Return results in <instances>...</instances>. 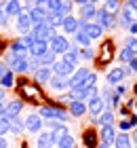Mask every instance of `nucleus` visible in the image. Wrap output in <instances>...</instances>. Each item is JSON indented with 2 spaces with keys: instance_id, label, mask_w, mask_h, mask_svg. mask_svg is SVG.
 Listing matches in <instances>:
<instances>
[{
  "instance_id": "nucleus-1",
  "label": "nucleus",
  "mask_w": 137,
  "mask_h": 148,
  "mask_svg": "<svg viewBox=\"0 0 137 148\" xmlns=\"http://www.w3.org/2000/svg\"><path fill=\"white\" fill-rule=\"evenodd\" d=\"M38 116L42 121H59V123H65L67 121V112L63 108H57V106H40L38 108Z\"/></svg>"
},
{
  "instance_id": "nucleus-2",
  "label": "nucleus",
  "mask_w": 137,
  "mask_h": 148,
  "mask_svg": "<svg viewBox=\"0 0 137 148\" xmlns=\"http://www.w3.org/2000/svg\"><path fill=\"white\" fill-rule=\"evenodd\" d=\"M135 19H137V13L131 9V6L122 4L120 11H118V15H116V25H120V28H127V30H129V25L135 23Z\"/></svg>"
},
{
  "instance_id": "nucleus-3",
  "label": "nucleus",
  "mask_w": 137,
  "mask_h": 148,
  "mask_svg": "<svg viewBox=\"0 0 137 148\" xmlns=\"http://www.w3.org/2000/svg\"><path fill=\"white\" fill-rule=\"evenodd\" d=\"M70 40H67V36L63 34H55L51 40H49V51H53L55 55H63V53L70 49Z\"/></svg>"
},
{
  "instance_id": "nucleus-4",
  "label": "nucleus",
  "mask_w": 137,
  "mask_h": 148,
  "mask_svg": "<svg viewBox=\"0 0 137 148\" xmlns=\"http://www.w3.org/2000/svg\"><path fill=\"white\" fill-rule=\"evenodd\" d=\"M17 19V32L21 36L25 34H30L32 32V19H30V11H25L23 6H21V11H19V15L15 17Z\"/></svg>"
},
{
  "instance_id": "nucleus-5",
  "label": "nucleus",
  "mask_w": 137,
  "mask_h": 148,
  "mask_svg": "<svg viewBox=\"0 0 137 148\" xmlns=\"http://www.w3.org/2000/svg\"><path fill=\"white\" fill-rule=\"evenodd\" d=\"M32 34L36 40H44V42H49V40L57 34V30H53L51 25L46 23H40V25H32Z\"/></svg>"
},
{
  "instance_id": "nucleus-6",
  "label": "nucleus",
  "mask_w": 137,
  "mask_h": 148,
  "mask_svg": "<svg viewBox=\"0 0 137 148\" xmlns=\"http://www.w3.org/2000/svg\"><path fill=\"white\" fill-rule=\"evenodd\" d=\"M74 70H76V68L70 66L67 62H63V59H55V64L51 66V72L55 74V76H61V78H70Z\"/></svg>"
},
{
  "instance_id": "nucleus-7",
  "label": "nucleus",
  "mask_w": 137,
  "mask_h": 148,
  "mask_svg": "<svg viewBox=\"0 0 137 148\" xmlns=\"http://www.w3.org/2000/svg\"><path fill=\"white\" fill-rule=\"evenodd\" d=\"M23 123H25V131H30V133H40V131H42V127H44L42 119L38 116V112H30L23 119Z\"/></svg>"
},
{
  "instance_id": "nucleus-8",
  "label": "nucleus",
  "mask_w": 137,
  "mask_h": 148,
  "mask_svg": "<svg viewBox=\"0 0 137 148\" xmlns=\"http://www.w3.org/2000/svg\"><path fill=\"white\" fill-rule=\"evenodd\" d=\"M104 110H106V104H104V99H101L99 95H95V97H89V99H87V112L91 114V116L97 119Z\"/></svg>"
},
{
  "instance_id": "nucleus-9",
  "label": "nucleus",
  "mask_w": 137,
  "mask_h": 148,
  "mask_svg": "<svg viewBox=\"0 0 137 148\" xmlns=\"http://www.w3.org/2000/svg\"><path fill=\"white\" fill-rule=\"evenodd\" d=\"M95 23L101 25L104 30H108V28H114L116 25V17L110 15V13H106L104 9H97V13H95Z\"/></svg>"
},
{
  "instance_id": "nucleus-10",
  "label": "nucleus",
  "mask_w": 137,
  "mask_h": 148,
  "mask_svg": "<svg viewBox=\"0 0 137 148\" xmlns=\"http://www.w3.org/2000/svg\"><path fill=\"white\" fill-rule=\"evenodd\" d=\"M125 76H129L127 74V68H112L108 74H106V83L112 87V85H118L125 80Z\"/></svg>"
},
{
  "instance_id": "nucleus-11",
  "label": "nucleus",
  "mask_w": 137,
  "mask_h": 148,
  "mask_svg": "<svg viewBox=\"0 0 137 148\" xmlns=\"http://www.w3.org/2000/svg\"><path fill=\"white\" fill-rule=\"evenodd\" d=\"M116 127L114 125H101V129H99V138H101V144H108V146H112L114 144V138H116Z\"/></svg>"
},
{
  "instance_id": "nucleus-12",
  "label": "nucleus",
  "mask_w": 137,
  "mask_h": 148,
  "mask_svg": "<svg viewBox=\"0 0 137 148\" xmlns=\"http://www.w3.org/2000/svg\"><path fill=\"white\" fill-rule=\"evenodd\" d=\"M80 23H82V30H85V34L91 38V40H97L99 36H104V28H101V25H97L95 21H89V23L80 21Z\"/></svg>"
},
{
  "instance_id": "nucleus-13",
  "label": "nucleus",
  "mask_w": 137,
  "mask_h": 148,
  "mask_svg": "<svg viewBox=\"0 0 137 148\" xmlns=\"http://www.w3.org/2000/svg\"><path fill=\"white\" fill-rule=\"evenodd\" d=\"M51 87L53 91H57V93H67V89H70V83H67V78H61V76H51V80L46 83Z\"/></svg>"
},
{
  "instance_id": "nucleus-14",
  "label": "nucleus",
  "mask_w": 137,
  "mask_h": 148,
  "mask_svg": "<svg viewBox=\"0 0 137 148\" xmlns=\"http://www.w3.org/2000/svg\"><path fill=\"white\" fill-rule=\"evenodd\" d=\"M78 21H85V23H89L91 19H95V13H97V6L95 4H82V6H78Z\"/></svg>"
},
{
  "instance_id": "nucleus-15",
  "label": "nucleus",
  "mask_w": 137,
  "mask_h": 148,
  "mask_svg": "<svg viewBox=\"0 0 137 148\" xmlns=\"http://www.w3.org/2000/svg\"><path fill=\"white\" fill-rule=\"evenodd\" d=\"M91 42H93V40L85 34V30H82V23L78 21V30H76V34H74V45H76L78 49H87V47H91Z\"/></svg>"
},
{
  "instance_id": "nucleus-16",
  "label": "nucleus",
  "mask_w": 137,
  "mask_h": 148,
  "mask_svg": "<svg viewBox=\"0 0 137 148\" xmlns=\"http://www.w3.org/2000/svg\"><path fill=\"white\" fill-rule=\"evenodd\" d=\"M23 110V102L21 99H11V102H6V110H4V116L6 119H13V116H19Z\"/></svg>"
},
{
  "instance_id": "nucleus-17",
  "label": "nucleus",
  "mask_w": 137,
  "mask_h": 148,
  "mask_svg": "<svg viewBox=\"0 0 137 148\" xmlns=\"http://www.w3.org/2000/svg\"><path fill=\"white\" fill-rule=\"evenodd\" d=\"M27 51H30V57H36L38 59V57H42L44 53L49 51V42H44V40H34L32 47Z\"/></svg>"
},
{
  "instance_id": "nucleus-18",
  "label": "nucleus",
  "mask_w": 137,
  "mask_h": 148,
  "mask_svg": "<svg viewBox=\"0 0 137 148\" xmlns=\"http://www.w3.org/2000/svg\"><path fill=\"white\" fill-rule=\"evenodd\" d=\"M61 59L63 62H67L70 66H74V68H78V64H80V57H78V47L76 45H70V49H67L63 55H61Z\"/></svg>"
},
{
  "instance_id": "nucleus-19",
  "label": "nucleus",
  "mask_w": 137,
  "mask_h": 148,
  "mask_svg": "<svg viewBox=\"0 0 137 148\" xmlns=\"http://www.w3.org/2000/svg\"><path fill=\"white\" fill-rule=\"evenodd\" d=\"M61 28H63L65 34H76V30H78V17L65 15L63 19H61Z\"/></svg>"
},
{
  "instance_id": "nucleus-20",
  "label": "nucleus",
  "mask_w": 137,
  "mask_h": 148,
  "mask_svg": "<svg viewBox=\"0 0 137 148\" xmlns=\"http://www.w3.org/2000/svg\"><path fill=\"white\" fill-rule=\"evenodd\" d=\"M4 11L9 15V19H15L21 11V0H4Z\"/></svg>"
},
{
  "instance_id": "nucleus-21",
  "label": "nucleus",
  "mask_w": 137,
  "mask_h": 148,
  "mask_svg": "<svg viewBox=\"0 0 137 148\" xmlns=\"http://www.w3.org/2000/svg\"><path fill=\"white\" fill-rule=\"evenodd\" d=\"M114 148H133V142H131V133H122L118 131L114 138Z\"/></svg>"
},
{
  "instance_id": "nucleus-22",
  "label": "nucleus",
  "mask_w": 137,
  "mask_h": 148,
  "mask_svg": "<svg viewBox=\"0 0 137 148\" xmlns=\"http://www.w3.org/2000/svg\"><path fill=\"white\" fill-rule=\"evenodd\" d=\"M89 72H91L89 68H76V70L72 72V76L67 78V83H70V87H78V85L82 83V80H85V76H87Z\"/></svg>"
},
{
  "instance_id": "nucleus-23",
  "label": "nucleus",
  "mask_w": 137,
  "mask_h": 148,
  "mask_svg": "<svg viewBox=\"0 0 137 148\" xmlns=\"http://www.w3.org/2000/svg\"><path fill=\"white\" fill-rule=\"evenodd\" d=\"M51 76H53L51 68H44V66H40V68L34 72V80H36L38 85H46V83L51 80Z\"/></svg>"
},
{
  "instance_id": "nucleus-24",
  "label": "nucleus",
  "mask_w": 137,
  "mask_h": 148,
  "mask_svg": "<svg viewBox=\"0 0 137 148\" xmlns=\"http://www.w3.org/2000/svg\"><path fill=\"white\" fill-rule=\"evenodd\" d=\"M36 146H38V148H55L53 133H51V131H42V133L36 138Z\"/></svg>"
},
{
  "instance_id": "nucleus-25",
  "label": "nucleus",
  "mask_w": 137,
  "mask_h": 148,
  "mask_svg": "<svg viewBox=\"0 0 137 148\" xmlns=\"http://www.w3.org/2000/svg\"><path fill=\"white\" fill-rule=\"evenodd\" d=\"M133 127H137V116L131 112L127 119H122L120 123H118V131H122V133H129V131L133 129Z\"/></svg>"
},
{
  "instance_id": "nucleus-26",
  "label": "nucleus",
  "mask_w": 137,
  "mask_h": 148,
  "mask_svg": "<svg viewBox=\"0 0 137 148\" xmlns=\"http://www.w3.org/2000/svg\"><path fill=\"white\" fill-rule=\"evenodd\" d=\"M30 19H32V25H40V23L46 21V13L40 9V6H34L30 11Z\"/></svg>"
},
{
  "instance_id": "nucleus-27",
  "label": "nucleus",
  "mask_w": 137,
  "mask_h": 148,
  "mask_svg": "<svg viewBox=\"0 0 137 148\" xmlns=\"http://www.w3.org/2000/svg\"><path fill=\"white\" fill-rule=\"evenodd\" d=\"M67 110H70V114H74V116H82V114H87V102H76V99H72L70 106H67Z\"/></svg>"
},
{
  "instance_id": "nucleus-28",
  "label": "nucleus",
  "mask_w": 137,
  "mask_h": 148,
  "mask_svg": "<svg viewBox=\"0 0 137 148\" xmlns=\"http://www.w3.org/2000/svg\"><path fill=\"white\" fill-rule=\"evenodd\" d=\"M78 87H82L85 91H91V89H97V74L95 72H89L87 76H85V80L78 85Z\"/></svg>"
},
{
  "instance_id": "nucleus-29",
  "label": "nucleus",
  "mask_w": 137,
  "mask_h": 148,
  "mask_svg": "<svg viewBox=\"0 0 137 148\" xmlns=\"http://www.w3.org/2000/svg\"><path fill=\"white\" fill-rule=\"evenodd\" d=\"M9 121H11V131H13V136H21V133L25 131V123H23L21 116H13V119H9Z\"/></svg>"
},
{
  "instance_id": "nucleus-30",
  "label": "nucleus",
  "mask_w": 137,
  "mask_h": 148,
  "mask_svg": "<svg viewBox=\"0 0 137 148\" xmlns=\"http://www.w3.org/2000/svg\"><path fill=\"white\" fill-rule=\"evenodd\" d=\"M120 6H122L120 0H106L101 9H104L106 13H110V15H114V17H116V15H118V11H120Z\"/></svg>"
},
{
  "instance_id": "nucleus-31",
  "label": "nucleus",
  "mask_w": 137,
  "mask_h": 148,
  "mask_svg": "<svg viewBox=\"0 0 137 148\" xmlns=\"http://www.w3.org/2000/svg\"><path fill=\"white\" fill-rule=\"evenodd\" d=\"M9 70L11 72H27V57H17L15 62H13L11 66H9Z\"/></svg>"
},
{
  "instance_id": "nucleus-32",
  "label": "nucleus",
  "mask_w": 137,
  "mask_h": 148,
  "mask_svg": "<svg viewBox=\"0 0 137 148\" xmlns=\"http://www.w3.org/2000/svg\"><path fill=\"white\" fill-rule=\"evenodd\" d=\"M97 123H99V125H114V110L106 108V110L97 116Z\"/></svg>"
},
{
  "instance_id": "nucleus-33",
  "label": "nucleus",
  "mask_w": 137,
  "mask_h": 148,
  "mask_svg": "<svg viewBox=\"0 0 137 148\" xmlns=\"http://www.w3.org/2000/svg\"><path fill=\"white\" fill-rule=\"evenodd\" d=\"M61 19H63V17H61L59 15V13H46V25H51V28L53 30H57V28H61Z\"/></svg>"
},
{
  "instance_id": "nucleus-34",
  "label": "nucleus",
  "mask_w": 137,
  "mask_h": 148,
  "mask_svg": "<svg viewBox=\"0 0 137 148\" xmlns=\"http://www.w3.org/2000/svg\"><path fill=\"white\" fill-rule=\"evenodd\" d=\"M72 9H74V4H72V0H59V6H57V13L61 17H65V15H72Z\"/></svg>"
},
{
  "instance_id": "nucleus-35",
  "label": "nucleus",
  "mask_w": 137,
  "mask_h": 148,
  "mask_svg": "<svg viewBox=\"0 0 137 148\" xmlns=\"http://www.w3.org/2000/svg\"><path fill=\"white\" fill-rule=\"evenodd\" d=\"M55 59H57V55H55L53 51H46L42 57H38V64H40V66H44V68H51V66L55 64Z\"/></svg>"
},
{
  "instance_id": "nucleus-36",
  "label": "nucleus",
  "mask_w": 137,
  "mask_h": 148,
  "mask_svg": "<svg viewBox=\"0 0 137 148\" xmlns=\"http://www.w3.org/2000/svg\"><path fill=\"white\" fill-rule=\"evenodd\" d=\"M55 146H57V148H74L76 142H74V138L70 136V133H65L63 138H59L57 142H55Z\"/></svg>"
},
{
  "instance_id": "nucleus-37",
  "label": "nucleus",
  "mask_w": 137,
  "mask_h": 148,
  "mask_svg": "<svg viewBox=\"0 0 137 148\" xmlns=\"http://www.w3.org/2000/svg\"><path fill=\"white\" fill-rule=\"evenodd\" d=\"M13 83H15V74H13V72L9 70L2 78H0V89H11Z\"/></svg>"
},
{
  "instance_id": "nucleus-38",
  "label": "nucleus",
  "mask_w": 137,
  "mask_h": 148,
  "mask_svg": "<svg viewBox=\"0 0 137 148\" xmlns=\"http://www.w3.org/2000/svg\"><path fill=\"white\" fill-rule=\"evenodd\" d=\"M78 57L85 59V62H91V59H95V51L91 49V47H87V49H78Z\"/></svg>"
},
{
  "instance_id": "nucleus-39",
  "label": "nucleus",
  "mask_w": 137,
  "mask_h": 148,
  "mask_svg": "<svg viewBox=\"0 0 137 148\" xmlns=\"http://www.w3.org/2000/svg\"><path fill=\"white\" fill-rule=\"evenodd\" d=\"M6 133H11V121L6 116H0V138H4Z\"/></svg>"
},
{
  "instance_id": "nucleus-40",
  "label": "nucleus",
  "mask_w": 137,
  "mask_h": 148,
  "mask_svg": "<svg viewBox=\"0 0 137 148\" xmlns=\"http://www.w3.org/2000/svg\"><path fill=\"white\" fill-rule=\"evenodd\" d=\"M133 57H135V55H133V53H131V51L127 49V47H122V49L118 51V59H120L122 64H129V62H131Z\"/></svg>"
},
{
  "instance_id": "nucleus-41",
  "label": "nucleus",
  "mask_w": 137,
  "mask_h": 148,
  "mask_svg": "<svg viewBox=\"0 0 137 148\" xmlns=\"http://www.w3.org/2000/svg\"><path fill=\"white\" fill-rule=\"evenodd\" d=\"M125 47L129 51L133 53V55L137 57V36H127V40H125Z\"/></svg>"
},
{
  "instance_id": "nucleus-42",
  "label": "nucleus",
  "mask_w": 137,
  "mask_h": 148,
  "mask_svg": "<svg viewBox=\"0 0 137 148\" xmlns=\"http://www.w3.org/2000/svg\"><path fill=\"white\" fill-rule=\"evenodd\" d=\"M51 133H53V140H55V142H57L59 138H63L65 133H70V131H67V127H65V123H63V125H59L57 129H53Z\"/></svg>"
},
{
  "instance_id": "nucleus-43",
  "label": "nucleus",
  "mask_w": 137,
  "mask_h": 148,
  "mask_svg": "<svg viewBox=\"0 0 137 148\" xmlns=\"http://www.w3.org/2000/svg\"><path fill=\"white\" fill-rule=\"evenodd\" d=\"M17 40H19V42H21V45L25 47V49H30V47H32V42H34L36 38H34V34L30 32V34H25V36H19Z\"/></svg>"
},
{
  "instance_id": "nucleus-44",
  "label": "nucleus",
  "mask_w": 137,
  "mask_h": 148,
  "mask_svg": "<svg viewBox=\"0 0 137 148\" xmlns=\"http://www.w3.org/2000/svg\"><path fill=\"white\" fill-rule=\"evenodd\" d=\"M93 138H95L93 131H87V133H85V144H87L89 148H97V142H95Z\"/></svg>"
},
{
  "instance_id": "nucleus-45",
  "label": "nucleus",
  "mask_w": 137,
  "mask_h": 148,
  "mask_svg": "<svg viewBox=\"0 0 137 148\" xmlns=\"http://www.w3.org/2000/svg\"><path fill=\"white\" fill-rule=\"evenodd\" d=\"M114 95H118V97H122L127 93V85H122V83H118V85H114Z\"/></svg>"
},
{
  "instance_id": "nucleus-46",
  "label": "nucleus",
  "mask_w": 137,
  "mask_h": 148,
  "mask_svg": "<svg viewBox=\"0 0 137 148\" xmlns=\"http://www.w3.org/2000/svg\"><path fill=\"white\" fill-rule=\"evenodd\" d=\"M6 21H9V15L4 11V2H0V25H4Z\"/></svg>"
},
{
  "instance_id": "nucleus-47",
  "label": "nucleus",
  "mask_w": 137,
  "mask_h": 148,
  "mask_svg": "<svg viewBox=\"0 0 137 148\" xmlns=\"http://www.w3.org/2000/svg\"><path fill=\"white\" fill-rule=\"evenodd\" d=\"M133 72H137V57H133L131 62L127 64V74H133Z\"/></svg>"
},
{
  "instance_id": "nucleus-48",
  "label": "nucleus",
  "mask_w": 137,
  "mask_h": 148,
  "mask_svg": "<svg viewBox=\"0 0 137 148\" xmlns=\"http://www.w3.org/2000/svg\"><path fill=\"white\" fill-rule=\"evenodd\" d=\"M70 102H72V97L67 95V93H63V95L59 97V104H65V106H70Z\"/></svg>"
},
{
  "instance_id": "nucleus-49",
  "label": "nucleus",
  "mask_w": 137,
  "mask_h": 148,
  "mask_svg": "<svg viewBox=\"0 0 137 148\" xmlns=\"http://www.w3.org/2000/svg\"><path fill=\"white\" fill-rule=\"evenodd\" d=\"M6 72H9V66H6L4 62H0V78H2L4 74H6Z\"/></svg>"
},
{
  "instance_id": "nucleus-50",
  "label": "nucleus",
  "mask_w": 137,
  "mask_h": 148,
  "mask_svg": "<svg viewBox=\"0 0 137 148\" xmlns=\"http://www.w3.org/2000/svg\"><path fill=\"white\" fill-rule=\"evenodd\" d=\"M125 4H127V6H131V9H133V11L137 13V0H127Z\"/></svg>"
},
{
  "instance_id": "nucleus-51",
  "label": "nucleus",
  "mask_w": 137,
  "mask_h": 148,
  "mask_svg": "<svg viewBox=\"0 0 137 148\" xmlns=\"http://www.w3.org/2000/svg\"><path fill=\"white\" fill-rule=\"evenodd\" d=\"M129 32H131V36H137V21L129 25Z\"/></svg>"
},
{
  "instance_id": "nucleus-52",
  "label": "nucleus",
  "mask_w": 137,
  "mask_h": 148,
  "mask_svg": "<svg viewBox=\"0 0 137 148\" xmlns=\"http://www.w3.org/2000/svg\"><path fill=\"white\" fill-rule=\"evenodd\" d=\"M4 110H6V99L0 102V116H4Z\"/></svg>"
},
{
  "instance_id": "nucleus-53",
  "label": "nucleus",
  "mask_w": 137,
  "mask_h": 148,
  "mask_svg": "<svg viewBox=\"0 0 137 148\" xmlns=\"http://www.w3.org/2000/svg\"><path fill=\"white\" fill-rule=\"evenodd\" d=\"M72 4H78V6H82V4H91L89 0H72Z\"/></svg>"
},
{
  "instance_id": "nucleus-54",
  "label": "nucleus",
  "mask_w": 137,
  "mask_h": 148,
  "mask_svg": "<svg viewBox=\"0 0 137 148\" xmlns=\"http://www.w3.org/2000/svg\"><path fill=\"white\" fill-rule=\"evenodd\" d=\"M0 148H9V142H6V138H0Z\"/></svg>"
},
{
  "instance_id": "nucleus-55",
  "label": "nucleus",
  "mask_w": 137,
  "mask_h": 148,
  "mask_svg": "<svg viewBox=\"0 0 137 148\" xmlns=\"http://www.w3.org/2000/svg\"><path fill=\"white\" fill-rule=\"evenodd\" d=\"M131 142H133V144L137 146V131H135V133H133V136H131Z\"/></svg>"
},
{
  "instance_id": "nucleus-56",
  "label": "nucleus",
  "mask_w": 137,
  "mask_h": 148,
  "mask_svg": "<svg viewBox=\"0 0 137 148\" xmlns=\"http://www.w3.org/2000/svg\"><path fill=\"white\" fill-rule=\"evenodd\" d=\"M0 102H4V89H0Z\"/></svg>"
},
{
  "instance_id": "nucleus-57",
  "label": "nucleus",
  "mask_w": 137,
  "mask_h": 148,
  "mask_svg": "<svg viewBox=\"0 0 137 148\" xmlns=\"http://www.w3.org/2000/svg\"><path fill=\"white\" fill-rule=\"evenodd\" d=\"M97 148H112V146H108V144H101V142H99V144H97Z\"/></svg>"
},
{
  "instance_id": "nucleus-58",
  "label": "nucleus",
  "mask_w": 137,
  "mask_h": 148,
  "mask_svg": "<svg viewBox=\"0 0 137 148\" xmlns=\"http://www.w3.org/2000/svg\"><path fill=\"white\" fill-rule=\"evenodd\" d=\"M89 2H91V4H95V6H97V2H99V0H89Z\"/></svg>"
},
{
  "instance_id": "nucleus-59",
  "label": "nucleus",
  "mask_w": 137,
  "mask_h": 148,
  "mask_svg": "<svg viewBox=\"0 0 137 148\" xmlns=\"http://www.w3.org/2000/svg\"><path fill=\"white\" fill-rule=\"evenodd\" d=\"M135 104H137V99H135Z\"/></svg>"
},
{
  "instance_id": "nucleus-60",
  "label": "nucleus",
  "mask_w": 137,
  "mask_h": 148,
  "mask_svg": "<svg viewBox=\"0 0 137 148\" xmlns=\"http://www.w3.org/2000/svg\"><path fill=\"white\" fill-rule=\"evenodd\" d=\"M74 148H78V146H74Z\"/></svg>"
},
{
  "instance_id": "nucleus-61",
  "label": "nucleus",
  "mask_w": 137,
  "mask_h": 148,
  "mask_svg": "<svg viewBox=\"0 0 137 148\" xmlns=\"http://www.w3.org/2000/svg\"><path fill=\"white\" fill-rule=\"evenodd\" d=\"M133 148H137V146H133Z\"/></svg>"
},
{
  "instance_id": "nucleus-62",
  "label": "nucleus",
  "mask_w": 137,
  "mask_h": 148,
  "mask_svg": "<svg viewBox=\"0 0 137 148\" xmlns=\"http://www.w3.org/2000/svg\"><path fill=\"white\" fill-rule=\"evenodd\" d=\"M135 21H137V19H135Z\"/></svg>"
}]
</instances>
